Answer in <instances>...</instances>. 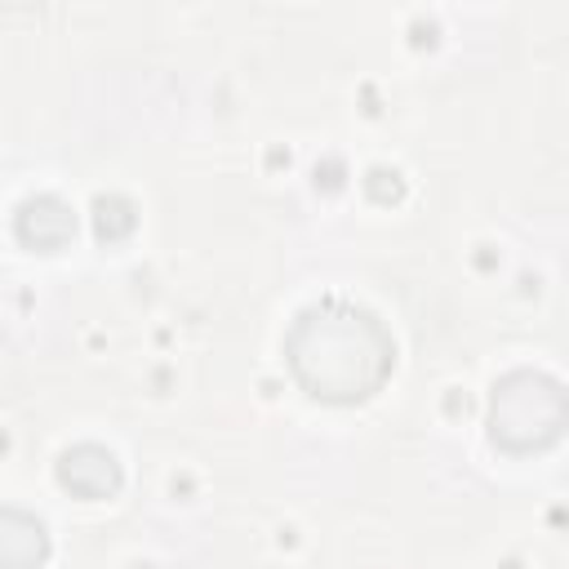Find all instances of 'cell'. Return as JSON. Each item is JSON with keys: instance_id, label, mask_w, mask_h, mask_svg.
<instances>
[{"instance_id": "6da1fadb", "label": "cell", "mask_w": 569, "mask_h": 569, "mask_svg": "<svg viewBox=\"0 0 569 569\" xmlns=\"http://www.w3.org/2000/svg\"><path fill=\"white\" fill-rule=\"evenodd\" d=\"M284 365L320 405H365L396 373V338L378 311L325 293L284 329Z\"/></svg>"}, {"instance_id": "7a4b0ae2", "label": "cell", "mask_w": 569, "mask_h": 569, "mask_svg": "<svg viewBox=\"0 0 569 569\" xmlns=\"http://www.w3.org/2000/svg\"><path fill=\"white\" fill-rule=\"evenodd\" d=\"M569 396L542 369H511L489 391V440L502 453H542L565 436Z\"/></svg>"}, {"instance_id": "3957f363", "label": "cell", "mask_w": 569, "mask_h": 569, "mask_svg": "<svg viewBox=\"0 0 569 569\" xmlns=\"http://www.w3.org/2000/svg\"><path fill=\"white\" fill-rule=\"evenodd\" d=\"M13 236H18V244H27L36 253H58L76 240V209L53 191L27 196L13 209Z\"/></svg>"}, {"instance_id": "277c9868", "label": "cell", "mask_w": 569, "mask_h": 569, "mask_svg": "<svg viewBox=\"0 0 569 569\" xmlns=\"http://www.w3.org/2000/svg\"><path fill=\"white\" fill-rule=\"evenodd\" d=\"M53 471H58V485L76 498H116L120 485H124V471H120L116 453L107 445H93V440L62 449Z\"/></svg>"}, {"instance_id": "5b68a950", "label": "cell", "mask_w": 569, "mask_h": 569, "mask_svg": "<svg viewBox=\"0 0 569 569\" xmlns=\"http://www.w3.org/2000/svg\"><path fill=\"white\" fill-rule=\"evenodd\" d=\"M49 560V529L27 507H0V569H40Z\"/></svg>"}, {"instance_id": "8992f818", "label": "cell", "mask_w": 569, "mask_h": 569, "mask_svg": "<svg viewBox=\"0 0 569 569\" xmlns=\"http://www.w3.org/2000/svg\"><path fill=\"white\" fill-rule=\"evenodd\" d=\"M133 227H138V204H133L129 196L107 191V196L93 200V236H98L102 244H120V240H129Z\"/></svg>"}, {"instance_id": "52a82bcc", "label": "cell", "mask_w": 569, "mask_h": 569, "mask_svg": "<svg viewBox=\"0 0 569 569\" xmlns=\"http://www.w3.org/2000/svg\"><path fill=\"white\" fill-rule=\"evenodd\" d=\"M365 196H369V200H378V204L400 200V196H405V178H400V169L373 164V169L365 173Z\"/></svg>"}, {"instance_id": "ba28073f", "label": "cell", "mask_w": 569, "mask_h": 569, "mask_svg": "<svg viewBox=\"0 0 569 569\" xmlns=\"http://www.w3.org/2000/svg\"><path fill=\"white\" fill-rule=\"evenodd\" d=\"M342 178H347V164H342L338 156H329V160H320V164H316V187L338 191V187H342Z\"/></svg>"}, {"instance_id": "9c48e42d", "label": "cell", "mask_w": 569, "mask_h": 569, "mask_svg": "<svg viewBox=\"0 0 569 569\" xmlns=\"http://www.w3.org/2000/svg\"><path fill=\"white\" fill-rule=\"evenodd\" d=\"M138 569H151V565H138Z\"/></svg>"}]
</instances>
